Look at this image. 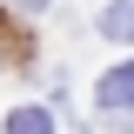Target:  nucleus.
<instances>
[{
  "label": "nucleus",
  "mask_w": 134,
  "mask_h": 134,
  "mask_svg": "<svg viewBox=\"0 0 134 134\" xmlns=\"http://www.w3.org/2000/svg\"><path fill=\"white\" fill-rule=\"evenodd\" d=\"M94 100H100V114H127V100H134V67H107L100 87H94Z\"/></svg>",
  "instance_id": "f257e3e1"
},
{
  "label": "nucleus",
  "mask_w": 134,
  "mask_h": 134,
  "mask_svg": "<svg viewBox=\"0 0 134 134\" xmlns=\"http://www.w3.org/2000/svg\"><path fill=\"white\" fill-rule=\"evenodd\" d=\"M100 34H107V40H134V0H114V7L100 14Z\"/></svg>",
  "instance_id": "f03ea898"
},
{
  "label": "nucleus",
  "mask_w": 134,
  "mask_h": 134,
  "mask_svg": "<svg viewBox=\"0 0 134 134\" xmlns=\"http://www.w3.org/2000/svg\"><path fill=\"white\" fill-rule=\"evenodd\" d=\"M14 7H47V0H14Z\"/></svg>",
  "instance_id": "20e7f679"
},
{
  "label": "nucleus",
  "mask_w": 134,
  "mask_h": 134,
  "mask_svg": "<svg viewBox=\"0 0 134 134\" xmlns=\"http://www.w3.org/2000/svg\"><path fill=\"white\" fill-rule=\"evenodd\" d=\"M7 134H54V114L47 107H14L7 114Z\"/></svg>",
  "instance_id": "7ed1b4c3"
}]
</instances>
